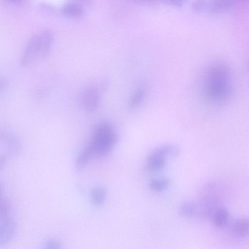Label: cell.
Wrapping results in <instances>:
<instances>
[{
	"mask_svg": "<svg viewBox=\"0 0 249 249\" xmlns=\"http://www.w3.org/2000/svg\"><path fill=\"white\" fill-rule=\"evenodd\" d=\"M233 81L228 66L216 63L208 67L203 73L201 88L203 96L216 103L228 100L233 91Z\"/></svg>",
	"mask_w": 249,
	"mask_h": 249,
	"instance_id": "1",
	"label": "cell"
},
{
	"mask_svg": "<svg viewBox=\"0 0 249 249\" xmlns=\"http://www.w3.org/2000/svg\"><path fill=\"white\" fill-rule=\"evenodd\" d=\"M53 40V33L49 29L43 30L33 35L22 54L21 64L30 66L42 60L51 50Z\"/></svg>",
	"mask_w": 249,
	"mask_h": 249,
	"instance_id": "2",
	"label": "cell"
},
{
	"mask_svg": "<svg viewBox=\"0 0 249 249\" xmlns=\"http://www.w3.org/2000/svg\"><path fill=\"white\" fill-rule=\"evenodd\" d=\"M117 137L111 124L107 121L101 122L93 127L88 145L93 157L101 158L108 154L113 149Z\"/></svg>",
	"mask_w": 249,
	"mask_h": 249,
	"instance_id": "3",
	"label": "cell"
},
{
	"mask_svg": "<svg viewBox=\"0 0 249 249\" xmlns=\"http://www.w3.org/2000/svg\"><path fill=\"white\" fill-rule=\"evenodd\" d=\"M80 104L85 111L89 112L95 111L98 107L100 94L98 89L94 86H88L84 88L80 94Z\"/></svg>",
	"mask_w": 249,
	"mask_h": 249,
	"instance_id": "4",
	"label": "cell"
},
{
	"mask_svg": "<svg viewBox=\"0 0 249 249\" xmlns=\"http://www.w3.org/2000/svg\"><path fill=\"white\" fill-rule=\"evenodd\" d=\"M233 1L230 0H217L210 3L196 2L193 4V8L196 11H207L211 13H218L227 10L233 6Z\"/></svg>",
	"mask_w": 249,
	"mask_h": 249,
	"instance_id": "5",
	"label": "cell"
},
{
	"mask_svg": "<svg viewBox=\"0 0 249 249\" xmlns=\"http://www.w3.org/2000/svg\"><path fill=\"white\" fill-rule=\"evenodd\" d=\"M16 229L14 219L8 216L0 219V247L8 244L14 236Z\"/></svg>",
	"mask_w": 249,
	"mask_h": 249,
	"instance_id": "6",
	"label": "cell"
},
{
	"mask_svg": "<svg viewBox=\"0 0 249 249\" xmlns=\"http://www.w3.org/2000/svg\"><path fill=\"white\" fill-rule=\"evenodd\" d=\"M165 157L154 150L148 156L146 169L149 171H156L162 169L165 164Z\"/></svg>",
	"mask_w": 249,
	"mask_h": 249,
	"instance_id": "7",
	"label": "cell"
},
{
	"mask_svg": "<svg viewBox=\"0 0 249 249\" xmlns=\"http://www.w3.org/2000/svg\"><path fill=\"white\" fill-rule=\"evenodd\" d=\"M93 157L92 150L88 145L77 157L74 162L75 169L78 171L83 170Z\"/></svg>",
	"mask_w": 249,
	"mask_h": 249,
	"instance_id": "8",
	"label": "cell"
},
{
	"mask_svg": "<svg viewBox=\"0 0 249 249\" xmlns=\"http://www.w3.org/2000/svg\"><path fill=\"white\" fill-rule=\"evenodd\" d=\"M62 12L64 15L71 18H77L83 12V6L75 2H68L62 8Z\"/></svg>",
	"mask_w": 249,
	"mask_h": 249,
	"instance_id": "9",
	"label": "cell"
},
{
	"mask_svg": "<svg viewBox=\"0 0 249 249\" xmlns=\"http://www.w3.org/2000/svg\"><path fill=\"white\" fill-rule=\"evenodd\" d=\"M146 93V89L144 87H141L136 89L129 99L128 102L129 108L133 109L137 107L144 99Z\"/></svg>",
	"mask_w": 249,
	"mask_h": 249,
	"instance_id": "10",
	"label": "cell"
},
{
	"mask_svg": "<svg viewBox=\"0 0 249 249\" xmlns=\"http://www.w3.org/2000/svg\"><path fill=\"white\" fill-rule=\"evenodd\" d=\"M249 221L246 218L238 219L233 223V232L240 237H246L249 233Z\"/></svg>",
	"mask_w": 249,
	"mask_h": 249,
	"instance_id": "11",
	"label": "cell"
},
{
	"mask_svg": "<svg viewBox=\"0 0 249 249\" xmlns=\"http://www.w3.org/2000/svg\"><path fill=\"white\" fill-rule=\"evenodd\" d=\"M106 194V190L103 187H95L91 190L90 194L91 201L94 205L101 206L105 200Z\"/></svg>",
	"mask_w": 249,
	"mask_h": 249,
	"instance_id": "12",
	"label": "cell"
},
{
	"mask_svg": "<svg viewBox=\"0 0 249 249\" xmlns=\"http://www.w3.org/2000/svg\"><path fill=\"white\" fill-rule=\"evenodd\" d=\"M197 205L191 201H185L182 203L179 207V214L185 218H190L197 213Z\"/></svg>",
	"mask_w": 249,
	"mask_h": 249,
	"instance_id": "13",
	"label": "cell"
},
{
	"mask_svg": "<svg viewBox=\"0 0 249 249\" xmlns=\"http://www.w3.org/2000/svg\"><path fill=\"white\" fill-rule=\"evenodd\" d=\"M3 139L9 150L13 153H16L20 149V144L18 139L11 133H6L4 135Z\"/></svg>",
	"mask_w": 249,
	"mask_h": 249,
	"instance_id": "14",
	"label": "cell"
},
{
	"mask_svg": "<svg viewBox=\"0 0 249 249\" xmlns=\"http://www.w3.org/2000/svg\"><path fill=\"white\" fill-rule=\"evenodd\" d=\"M170 185V180L166 178L151 179L148 183L149 188L156 192L162 191L166 189Z\"/></svg>",
	"mask_w": 249,
	"mask_h": 249,
	"instance_id": "15",
	"label": "cell"
},
{
	"mask_svg": "<svg viewBox=\"0 0 249 249\" xmlns=\"http://www.w3.org/2000/svg\"><path fill=\"white\" fill-rule=\"evenodd\" d=\"M228 212L226 209L220 208L217 209L214 213V223L217 227L224 226L228 219Z\"/></svg>",
	"mask_w": 249,
	"mask_h": 249,
	"instance_id": "16",
	"label": "cell"
},
{
	"mask_svg": "<svg viewBox=\"0 0 249 249\" xmlns=\"http://www.w3.org/2000/svg\"><path fill=\"white\" fill-rule=\"evenodd\" d=\"M42 249H62V247L59 241L55 239H50L44 243Z\"/></svg>",
	"mask_w": 249,
	"mask_h": 249,
	"instance_id": "17",
	"label": "cell"
},
{
	"mask_svg": "<svg viewBox=\"0 0 249 249\" xmlns=\"http://www.w3.org/2000/svg\"><path fill=\"white\" fill-rule=\"evenodd\" d=\"M6 82L4 79L0 78V93H1L6 88Z\"/></svg>",
	"mask_w": 249,
	"mask_h": 249,
	"instance_id": "18",
	"label": "cell"
},
{
	"mask_svg": "<svg viewBox=\"0 0 249 249\" xmlns=\"http://www.w3.org/2000/svg\"><path fill=\"white\" fill-rule=\"evenodd\" d=\"M6 161V157L4 155L0 156V170L3 169Z\"/></svg>",
	"mask_w": 249,
	"mask_h": 249,
	"instance_id": "19",
	"label": "cell"
},
{
	"mask_svg": "<svg viewBox=\"0 0 249 249\" xmlns=\"http://www.w3.org/2000/svg\"><path fill=\"white\" fill-rule=\"evenodd\" d=\"M167 3H169L171 4H173L177 6H181L183 5V2L182 1H166Z\"/></svg>",
	"mask_w": 249,
	"mask_h": 249,
	"instance_id": "20",
	"label": "cell"
}]
</instances>
